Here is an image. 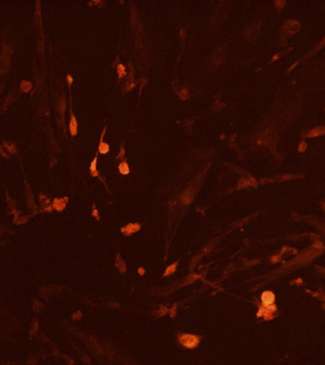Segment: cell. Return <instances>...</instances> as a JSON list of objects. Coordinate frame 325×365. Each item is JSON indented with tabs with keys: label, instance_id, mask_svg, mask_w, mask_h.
Wrapping results in <instances>:
<instances>
[{
	"label": "cell",
	"instance_id": "obj_11",
	"mask_svg": "<svg viewBox=\"0 0 325 365\" xmlns=\"http://www.w3.org/2000/svg\"><path fill=\"white\" fill-rule=\"evenodd\" d=\"M292 51V48H289L288 50H285V51H282V53H277L276 55H274V57H273L272 59H271V62H275L277 59H279V57H282V55H284L285 54V53H289V51Z\"/></svg>",
	"mask_w": 325,
	"mask_h": 365
},
{
	"label": "cell",
	"instance_id": "obj_3",
	"mask_svg": "<svg viewBox=\"0 0 325 365\" xmlns=\"http://www.w3.org/2000/svg\"><path fill=\"white\" fill-rule=\"evenodd\" d=\"M106 128H107V127H105V128H104V130H103V133L101 135V139H100V145H99V152L100 153H102V154H106V153H107L108 151H110V146H108L107 143L103 142L104 135H105V133H106Z\"/></svg>",
	"mask_w": 325,
	"mask_h": 365
},
{
	"label": "cell",
	"instance_id": "obj_19",
	"mask_svg": "<svg viewBox=\"0 0 325 365\" xmlns=\"http://www.w3.org/2000/svg\"><path fill=\"white\" fill-rule=\"evenodd\" d=\"M298 64H299V62H296L295 64H293V65H292V66H291L290 68H289V70H288V71H291V70H293V69H294V68H295V67L297 66V65H298Z\"/></svg>",
	"mask_w": 325,
	"mask_h": 365
},
{
	"label": "cell",
	"instance_id": "obj_15",
	"mask_svg": "<svg viewBox=\"0 0 325 365\" xmlns=\"http://www.w3.org/2000/svg\"><path fill=\"white\" fill-rule=\"evenodd\" d=\"M124 156H125V149H124V147L122 146L121 147V149H120V154L117 156V158L119 159V158H124Z\"/></svg>",
	"mask_w": 325,
	"mask_h": 365
},
{
	"label": "cell",
	"instance_id": "obj_20",
	"mask_svg": "<svg viewBox=\"0 0 325 365\" xmlns=\"http://www.w3.org/2000/svg\"><path fill=\"white\" fill-rule=\"evenodd\" d=\"M93 215H95V216H98V214H97V211L94 210V211H93Z\"/></svg>",
	"mask_w": 325,
	"mask_h": 365
},
{
	"label": "cell",
	"instance_id": "obj_18",
	"mask_svg": "<svg viewBox=\"0 0 325 365\" xmlns=\"http://www.w3.org/2000/svg\"><path fill=\"white\" fill-rule=\"evenodd\" d=\"M67 79H68V83H69V85H71V83H72V77H71L70 74L67 76Z\"/></svg>",
	"mask_w": 325,
	"mask_h": 365
},
{
	"label": "cell",
	"instance_id": "obj_7",
	"mask_svg": "<svg viewBox=\"0 0 325 365\" xmlns=\"http://www.w3.org/2000/svg\"><path fill=\"white\" fill-rule=\"evenodd\" d=\"M140 228V226L139 224H137V223H134V224H128V226L126 227V228H124V229H122L123 230V232H126V233L128 235V234H130V233H132V232H134V231H137L138 229Z\"/></svg>",
	"mask_w": 325,
	"mask_h": 365
},
{
	"label": "cell",
	"instance_id": "obj_16",
	"mask_svg": "<svg viewBox=\"0 0 325 365\" xmlns=\"http://www.w3.org/2000/svg\"><path fill=\"white\" fill-rule=\"evenodd\" d=\"M175 266H176V264H173V265H172L171 267L168 268V269L166 270V275H168L169 273H172V272H174V270H175Z\"/></svg>",
	"mask_w": 325,
	"mask_h": 365
},
{
	"label": "cell",
	"instance_id": "obj_17",
	"mask_svg": "<svg viewBox=\"0 0 325 365\" xmlns=\"http://www.w3.org/2000/svg\"><path fill=\"white\" fill-rule=\"evenodd\" d=\"M324 46H325V38L322 40L321 43H320L318 47H316V50H319V49H321V48H323Z\"/></svg>",
	"mask_w": 325,
	"mask_h": 365
},
{
	"label": "cell",
	"instance_id": "obj_6",
	"mask_svg": "<svg viewBox=\"0 0 325 365\" xmlns=\"http://www.w3.org/2000/svg\"><path fill=\"white\" fill-rule=\"evenodd\" d=\"M66 201H67V199H55L54 200V202H53V207L55 208L56 210H62L64 207H65V204H66Z\"/></svg>",
	"mask_w": 325,
	"mask_h": 365
},
{
	"label": "cell",
	"instance_id": "obj_14",
	"mask_svg": "<svg viewBox=\"0 0 325 365\" xmlns=\"http://www.w3.org/2000/svg\"><path fill=\"white\" fill-rule=\"evenodd\" d=\"M275 4H276V6L279 10H282L283 8V6L285 5V1H276Z\"/></svg>",
	"mask_w": 325,
	"mask_h": 365
},
{
	"label": "cell",
	"instance_id": "obj_5",
	"mask_svg": "<svg viewBox=\"0 0 325 365\" xmlns=\"http://www.w3.org/2000/svg\"><path fill=\"white\" fill-rule=\"evenodd\" d=\"M70 133H71L72 136L76 135V133H77V121H76V118L74 117V115L72 113H71V117H70Z\"/></svg>",
	"mask_w": 325,
	"mask_h": 365
},
{
	"label": "cell",
	"instance_id": "obj_13",
	"mask_svg": "<svg viewBox=\"0 0 325 365\" xmlns=\"http://www.w3.org/2000/svg\"><path fill=\"white\" fill-rule=\"evenodd\" d=\"M306 148H307V144L305 142H302L299 144V152H304L306 150Z\"/></svg>",
	"mask_w": 325,
	"mask_h": 365
},
{
	"label": "cell",
	"instance_id": "obj_8",
	"mask_svg": "<svg viewBox=\"0 0 325 365\" xmlns=\"http://www.w3.org/2000/svg\"><path fill=\"white\" fill-rule=\"evenodd\" d=\"M119 171L124 175H127L129 173V167H128L127 162H122L119 164Z\"/></svg>",
	"mask_w": 325,
	"mask_h": 365
},
{
	"label": "cell",
	"instance_id": "obj_10",
	"mask_svg": "<svg viewBox=\"0 0 325 365\" xmlns=\"http://www.w3.org/2000/svg\"><path fill=\"white\" fill-rule=\"evenodd\" d=\"M188 96H189V92H188V90L186 89H183L182 90L179 92V97L182 99V100L187 99Z\"/></svg>",
	"mask_w": 325,
	"mask_h": 365
},
{
	"label": "cell",
	"instance_id": "obj_12",
	"mask_svg": "<svg viewBox=\"0 0 325 365\" xmlns=\"http://www.w3.org/2000/svg\"><path fill=\"white\" fill-rule=\"evenodd\" d=\"M117 71L119 74V79H121L124 75H126V70H125V67H124L122 64H120L117 68Z\"/></svg>",
	"mask_w": 325,
	"mask_h": 365
},
{
	"label": "cell",
	"instance_id": "obj_1",
	"mask_svg": "<svg viewBox=\"0 0 325 365\" xmlns=\"http://www.w3.org/2000/svg\"><path fill=\"white\" fill-rule=\"evenodd\" d=\"M180 342L187 348H194L199 343V339L193 335H183L180 337Z\"/></svg>",
	"mask_w": 325,
	"mask_h": 365
},
{
	"label": "cell",
	"instance_id": "obj_4",
	"mask_svg": "<svg viewBox=\"0 0 325 365\" xmlns=\"http://www.w3.org/2000/svg\"><path fill=\"white\" fill-rule=\"evenodd\" d=\"M325 134V127H316L311 131H309V133L306 135V137L311 138V137H316V136L324 135Z\"/></svg>",
	"mask_w": 325,
	"mask_h": 365
},
{
	"label": "cell",
	"instance_id": "obj_2",
	"mask_svg": "<svg viewBox=\"0 0 325 365\" xmlns=\"http://www.w3.org/2000/svg\"><path fill=\"white\" fill-rule=\"evenodd\" d=\"M262 304L265 307L271 306L273 304V302H275V295L270 291L263 292L262 295Z\"/></svg>",
	"mask_w": 325,
	"mask_h": 365
},
{
	"label": "cell",
	"instance_id": "obj_9",
	"mask_svg": "<svg viewBox=\"0 0 325 365\" xmlns=\"http://www.w3.org/2000/svg\"><path fill=\"white\" fill-rule=\"evenodd\" d=\"M96 164H97V155L95 156L93 161L90 164V171H91L92 176H98V171L96 169Z\"/></svg>",
	"mask_w": 325,
	"mask_h": 365
}]
</instances>
